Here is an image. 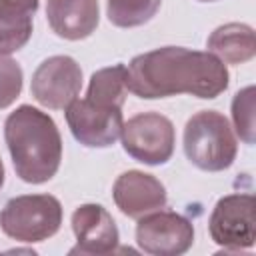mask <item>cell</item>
Masks as SVG:
<instances>
[{
	"label": "cell",
	"instance_id": "obj_16",
	"mask_svg": "<svg viewBox=\"0 0 256 256\" xmlns=\"http://www.w3.org/2000/svg\"><path fill=\"white\" fill-rule=\"evenodd\" d=\"M232 120L236 134L246 144L254 142V86H246L232 100Z\"/></svg>",
	"mask_w": 256,
	"mask_h": 256
},
{
	"label": "cell",
	"instance_id": "obj_15",
	"mask_svg": "<svg viewBox=\"0 0 256 256\" xmlns=\"http://www.w3.org/2000/svg\"><path fill=\"white\" fill-rule=\"evenodd\" d=\"M162 0H108V20L120 28H134L148 22L160 8Z\"/></svg>",
	"mask_w": 256,
	"mask_h": 256
},
{
	"label": "cell",
	"instance_id": "obj_18",
	"mask_svg": "<svg viewBox=\"0 0 256 256\" xmlns=\"http://www.w3.org/2000/svg\"><path fill=\"white\" fill-rule=\"evenodd\" d=\"M22 92V68L16 60L0 54V110L8 108Z\"/></svg>",
	"mask_w": 256,
	"mask_h": 256
},
{
	"label": "cell",
	"instance_id": "obj_6",
	"mask_svg": "<svg viewBox=\"0 0 256 256\" xmlns=\"http://www.w3.org/2000/svg\"><path fill=\"white\" fill-rule=\"evenodd\" d=\"M256 200L252 194H228L220 198L210 214L208 230L224 250L252 248L256 242Z\"/></svg>",
	"mask_w": 256,
	"mask_h": 256
},
{
	"label": "cell",
	"instance_id": "obj_14",
	"mask_svg": "<svg viewBox=\"0 0 256 256\" xmlns=\"http://www.w3.org/2000/svg\"><path fill=\"white\" fill-rule=\"evenodd\" d=\"M128 92V70L124 64H114L92 74L86 98L102 106L122 108Z\"/></svg>",
	"mask_w": 256,
	"mask_h": 256
},
{
	"label": "cell",
	"instance_id": "obj_5",
	"mask_svg": "<svg viewBox=\"0 0 256 256\" xmlns=\"http://www.w3.org/2000/svg\"><path fill=\"white\" fill-rule=\"evenodd\" d=\"M122 146L138 162L156 166L174 152V124L160 112H142L122 124Z\"/></svg>",
	"mask_w": 256,
	"mask_h": 256
},
{
	"label": "cell",
	"instance_id": "obj_21",
	"mask_svg": "<svg viewBox=\"0 0 256 256\" xmlns=\"http://www.w3.org/2000/svg\"><path fill=\"white\" fill-rule=\"evenodd\" d=\"M200 2H214V0H200Z\"/></svg>",
	"mask_w": 256,
	"mask_h": 256
},
{
	"label": "cell",
	"instance_id": "obj_10",
	"mask_svg": "<svg viewBox=\"0 0 256 256\" xmlns=\"http://www.w3.org/2000/svg\"><path fill=\"white\" fill-rule=\"evenodd\" d=\"M76 246L70 254H112L118 248V228L110 212L100 204H82L72 214Z\"/></svg>",
	"mask_w": 256,
	"mask_h": 256
},
{
	"label": "cell",
	"instance_id": "obj_13",
	"mask_svg": "<svg viewBox=\"0 0 256 256\" xmlns=\"http://www.w3.org/2000/svg\"><path fill=\"white\" fill-rule=\"evenodd\" d=\"M206 48L224 64H244L256 54V36L248 24L228 22L208 36Z\"/></svg>",
	"mask_w": 256,
	"mask_h": 256
},
{
	"label": "cell",
	"instance_id": "obj_17",
	"mask_svg": "<svg viewBox=\"0 0 256 256\" xmlns=\"http://www.w3.org/2000/svg\"><path fill=\"white\" fill-rule=\"evenodd\" d=\"M32 36V16L0 20V54L8 56L20 50Z\"/></svg>",
	"mask_w": 256,
	"mask_h": 256
},
{
	"label": "cell",
	"instance_id": "obj_9",
	"mask_svg": "<svg viewBox=\"0 0 256 256\" xmlns=\"http://www.w3.org/2000/svg\"><path fill=\"white\" fill-rule=\"evenodd\" d=\"M82 88V70L70 56H50L32 74V96L50 110H62L76 100Z\"/></svg>",
	"mask_w": 256,
	"mask_h": 256
},
{
	"label": "cell",
	"instance_id": "obj_8",
	"mask_svg": "<svg viewBox=\"0 0 256 256\" xmlns=\"http://www.w3.org/2000/svg\"><path fill=\"white\" fill-rule=\"evenodd\" d=\"M66 122L72 136L90 148L114 144L122 132V108L102 106L88 98L72 100L66 106Z\"/></svg>",
	"mask_w": 256,
	"mask_h": 256
},
{
	"label": "cell",
	"instance_id": "obj_19",
	"mask_svg": "<svg viewBox=\"0 0 256 256\" xmlns=\"http://www.w3.org/2000/svg\"><path fill=\"white\" fill-rule=\"evenodd\" d=\"M38 10V0H0V20L32 16Z\"/></svg>",
	"mask_w": 256,
	"mask_h": 256
},
{
	"label": "cell",
	"instance_id": "obj_12",
	"mask_svg": "<svg viewBox=\"0 0 256 256\" xmlns=\"http://www.w3.org/2000/svg\"><path fill=\"white\" fill-rule=\"evenodd\" d=\"M46 18L50 28L60 38H88L98 26V0H48Z\"/></svg>",
	"mask_w": 256,
	"mask_h": 256
},
{
	"label": "cell",
	"instance_id": "obj_7",
	"mask_svg": "<svg viewBox=\"0 0 256 256\" xmlns=\"http://www.w3.org/2000/svg\"><path fill=\"white\" fill-rule=\"evenodd\" d=\"M136 242L148 254L178 256L194 244V226L188 218L160 208L138 218Z\"/></svg>",
	"mask_w": 256,
	"mask_h": 256
},
{
	"label": "cell",
	"instance_id": "obj_2",
	"mask_svg": "<svg viewBox=\"0 0 256 256\" xmlns=\"http://www.w3.org/2000/svg\"><path fill=\"white\" fill-rule=\"evenodd\" d=\"M4 138L14 170L24 182L42 184L58 172L62 138L46 112L28 104L16 108L4 122Z\"/></svg>",
	"mask_w": 256,
	"mask_h": 256
},
{
	"label": "cell",
	"instance_id": "obj_1",
	"mask_svg": "<svg viewBox=\"0 0 256 256\" xmlns=\"http://www.w3.org/2000/svg\"><path fill=\"white\" fill-rule=\"evenodd\" d=\"M128 90L140 98L192 94L216 98L228 88V70L212 52L164 46L144 52L126 66Z\"/></svg>",
	"mask_w": 256,
	"mask_h": 256
},
{
	"label": "cell",
	"instance_id": "obj_20",
	"mask_svg": "<svg viewBox=\"0 0 256 256\" xmlns=\"http://www.w3.org/2000/svg\"><path fill=\"white\" fill-rule=\"evenodd\" d=\"M4 184V164H2V158H0V188Z\"/></svg>",
	"mask_w": 256,
	"mask_h": 256
},
{
	"label": "cell",
	"instance_id": "obj_11",
	"mask_svg": "<svg viewBox=\"0 0 256 256\" xmlns=\"http://www.w3.org/2000/svg\"><path fill=\"white\" fill-rule=\"evenodd\" d=\"M112 196L120 212L130 218H140L166 206L164 184L156 176L140 170H128L120 174L114 182Z\"/></svg>",
	"mask_w": 256,
	"mask_h": 256
},
{
	"label": "cell",
	"instance_id": "obj_4",
	"mask_svg": "<svg viewBox=\"0 0 256 256\" xmlns=\"http://www.w3.org/2000/svg\"><path fill=\"white\" fill-rule=\"evenodd\" d=\"M62 206L52 194H24L10 198L0 210V228L18 242H42L58 232Z\"/></svg>",
	"mask_w": 256,
	"mask_h": 256
},
{
	"label": "cell",
	"instance_id": "obj_3",
	"mask_svg": "<svg viewBox=\"0 0 256 256\" xmlns=\"http://www.w3.org/2000/svg\"><path fill=\"white\" fill-rule=\"evenodd\" d=\"M184 152L206 172L226 170L238 152V142L228 118L216 110H200L184 126Z\"/></svg>",
	"mask_w": 256,
	"mask_h": 256
}]
</instances>
